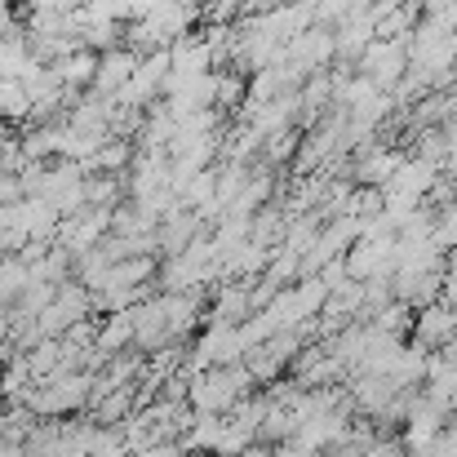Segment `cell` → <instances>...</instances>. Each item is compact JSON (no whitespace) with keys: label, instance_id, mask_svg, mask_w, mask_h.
Segmentation results:
<instances>
[{"label":"cell","instance_id":"3957f363","mask_svg":"<svg viewBox=\"0 0 457 457\" xmlns=\"http://www.w3.org/2000/svg\"><path fill=\"white\" fill-rule=\"evenodd\" d=\"M457 333H453V306L449 303H427L413 311V324H409V342H418V346H427V351H440V346H449Z\"/></svg>","mask_w":457,"mask_h":457},{"label":"cell","instance_id":"277c9868","mask_svg":"<svg viewBox=\"0 0 457 457\" xmlns=\"http://www.w3.org/2000/svg\"><path fill=\"white\" fill-rule=\"evenodd\" d=\"M138 58L143 54H134V49H125V45H116V49H103L98 54V67H94V94H107V98H116L120 89H125V80L134 76V67H138Z\"/></svg>","mask_w":457,"mask_h":457},{"label":"cell","instance_id":"ba28073f","mask_svg":"<svg viewBox=\"0 0 457 457\" xmlns=\"http://www.w3.org/2000/svg\"><path fill=\"white\" fill-rule=\"evenodd\" d=\"M449 54H453V67H457V27L449 31Z\"/></svg>","mask_w":457,"mask_h":457},{"label":"cell","instance_id":"52a82bcc","mask_svg":"<svg viewBox=\"0 0 457 457\" xmlns=\"http://www.w3.org/2000/svg\"><path fill=\"white\" fill-rule=\"evenodd\" d=\"M13 200H22V182L13 169H0V204H13Z\"/></svg>","mask_w":457,"mask_h":457},{"label":"cell","instance_id":"5b68a950","mask_svg":"<svg viewBox=\"0 0 457 457\" xmlns=\"http://www.w3.org/2000/svg\"><path fill=\"white\" fill-rule=\"evenodd\" d=\"M54 67V76L67 85V89H89L94 85V67H98V54L94 49H71L67 58H58V62H49Z\"/></svg>","mask_w":457,"mask_h":457},{"label":"cell","instance_id":"7a4b0ae2","mask_svg":"<svg viewBox=\"0 0 457 457\" xmlns=\"http://www.w3.org/2000/svg\"><path fill=\"white\" fill-rule=\"evenodd\" d=\"M440 173H445L440 164H431V160H422V155H404V160L395 164L391 182L382 187V195H404V200H418V204H422Z\"/></svg>","mask_w":457,"mask_h":457},{"label":"cell","instance_id":"6da1fadb","mask_svg":"<svg viewBox=\"0 0 457 457\" xmlns=\"http://www.w3.org/2000/svg\"><path fill=\"white\" fill-rule=\"evenodd\" d=\"M355 71L364 80H373L378 89H391L409 71V40H382V36H373L364 45V54L355 58Z\"/></svg>","mask_w":457,"mask_h":457},{"label":"cell","instance_id":"8992f818","mask_svg":"<svg viewBox=\"0 0 457 457\" xmlns=\"http://www.w3.org/2000/svg\"><path fill=\"white\" fill-rule=\"evenodd\" d=\"M31 116V98H27V85L22 80H0V120H22Z\"/></svg>","mask_w":457,"mask_h":457}]
</instances>
